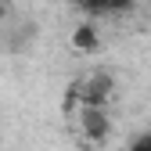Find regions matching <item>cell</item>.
Segmentation results:
<instances>
[{"mask_svg":"<svg viewBox=\"0 0 151 151\" xmlns=\"http://www.w3.org/2000/svg\"><path fill=\"white\" fill-rule=\"evenodd\" d=\"M76 126L90 144H104L111 137V115L104 108H79L76 111Z\"/></svg>","mask_w":151,"mask_h":151,"instance_id":"7a4b0ae2","label":"cell"},{"mask_svg":"<svg viewBox=\"0 0 151 151\" xmlns=\"http://www.w3.org/2000/svg\"><path fill=\"white\" fill-rule=\"evenodd\" d=\"M76 7L86 14H126L137 7V0H76Z\"/></svg>","mask_w":151,"mask_h":151,"instance_id":"277c9868","label":"cell"},{"mask_svg":"<svg viewBox=\"0 0 151 151\" xmlns=\"http://www.w3.org/2000/svg\"><path fill=\"white\" fill-rule=\"evenodd\" d=\"M83 93V108H108L111 97H115V76L111 72H93L79 83Z\"/></svg>","mask_w":151,"mask_h":151,"instance_id":"6da1fadb","label":"cell"},{"mask_svg":"<svg viewBox=\"0 0 151 151\" xmlns=\"http://www.w3.org/2000/svg\"><path fill=\"white\" fill-rule=\"evenodd\" d=\"M126 151H151V129H147V133H137Z\"/></svg>","mask_w":151,"mask_h":151,"instance_id":"5b68a950","label":"cell"},{"mask_svg":"<svg viewBox=\"0 0 151 151\" xmlns=\"http://www.w3.org/2000/svg\"><path fill=\"white\" fill-rule=\"evenodd\" d=\"M72 50L76 54H97L101 50V32L93 22H79L72 29Z\"/></svg>","mask_w":151,"mask_h":151,"instance_id":"3957f363","label":"cell"},{"mask_svg":"<svg viewBox=\"0 0 151 151\" xmlns=\"http://www.w3.org/2000/svg\"><path fill=\"white\" fill-rule=\"evenodd\" d=\"M7 18V0H0V22Z\"/></svg>","mask_w":151,"mask_h":151,"instance_id":"8992f818","label":"cell"}]
</instances>
